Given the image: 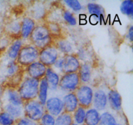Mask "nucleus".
I'll return each instance as SVG.
<instances>
[{
    "label": "nucleus",
    "mask_w": 133,
    "mask_h": 125,
    "mask_svg": "<svg viewBox=\"0 0 133 125\" xmlns=\"http://www.w3.org/2000/svg\"><path fill=\"white\" fill-rule=\"evenodd\" d=\"M36 22L30 16H25L20 22V38L27 39L36 26Z\"/></svg>",
    "instance_id": "11"
},
{
    "label": "nucleus",
    "mask_w": 133,
    "mask_h": 125,
    "mask_svg": "<svg viewBox=\"0 0 133 125\" xmlns=\"http://www.w3.org/2000/svg\"><path fill=\"white\" fill-rule=\"evenodd\" d=\"M65 3L67 5L68 7L72 9L75 12H79L83 9V6L77 0H66L64 1Z\"/></svg>",
    "instance_id": "34"
},
{
    "label": "nucleus",
    "mask_w": 133,
    "mask_h": 125,
    "mask_svg": "<svg viewBox=\"0 0 133 125\" xmlns=\"http://www.w3.org/2000/svg\"><path fill=\"white\" fill-rule=\"evenodd\" d=\"M87 10L92 18H94L95 21L103 20L105 18V10L102 6L95 3H89L87 5Z\"/></svg>",
    "instance_id": "17"
},
{
    "label": "nucleus",
    "mask_w": 133,
    "mask_h": 125,
    "mask_svg": "<svg viewBox=\"0 0 133 125\" xmlns=\"http://www.w3.org/2000/svg\"><path fill=\"white\" fill-rule=\"evenodd\" d=\"M24 117L35 122H39L42 116L45 113L44 105L38 100H30L24 102L23 105Z\"/></svg>",
    "instance_id": "4"
},
{
    "label": "nucleus",
    "mask_w": 133,
    "mask_h": 125,
    "mask_svg": "<svg viewBox=\"0 0 133 125\" xmlns=\"http://www.w3.org/2000/svg\"><path fill=\"white\" fill-rule=\"evenodd\" d=\"M83 125H85V124H83Z\"/></svg>",
    "instance_id": "40"
},
{
    "label": "nucleus",
    "mask_w": 133,
    "mask_h": 125,
    "mask_svg": "<svg viewBox=\"0 0 133 125\" xmlns=\"http://www.w3.org/2000/svg\"><path fill=\"white\" fill-rule=\"evenodd\" d=\"M59 56V52L53 43L40 50L38 61L45 65L47 68L52 67Z\"/></svg>",
    "instance_id": "7"
},
{
    "label": "nucleus",
    "mask_w": 133,
    "mask_h": 125,
    "mask_svg": "<svg viewBox=\"0 0 133 125\" xmlns=\"http://www.w3.org/2000/svg\"><path fill=\"white\" fill-rule=\"evenodd\" d=\"M36 124V122L29 119L27 117H22L16 120L14 125H35Z\"/></svg>",
    "instance_id": "35"
},
{
    "label": "nucleus",
    "mask_w": 133,
    "mask_h": 125,
    "mask_svg": "<svg viewBox=\"0 0 133 125\" xmlns=\"http://www.w3.org/2000/svg\"><path fill=\"white\" fill-rule=\"evenodd\" d=\"M3 109V111L10 115L16 120L22 117V115H23V109L22 106H16V105H14L12 104L7 103L6 104H5Z\"/></svg>",
    "instance_id": "25"
},
{
    "label": "nucleus",
    "mask_w": 133,
    "mask_h": 125,
    "mask_svg": "<svg viewBox=\"0 0 133 125\" xmlns=\"http://www.w3.org/2000/svg\"><path fill=\"white\" fill-rule=\"evenodd\" d=\"M39 83L40 80L29 77L23 79L17 91L23 102L37 98Z\"/></svg>",
    "instance_id": "2"
},
{
    "label": "nucleus",
    "mask_w": 133,
    "mask_h": 125,
    "mask_svg": "<svg viewBox=\"0 0 133 125\" xmlns=\"http://www.w3.org/2000/svg\"><path fill=\"white\" fill-rule=\"evenodd\" d=\"M72 125H77V124H75V123H73Z\"/></svg>",
    "instance_id": "37"
},
{
    "label": "nucleus",
    "mask_w": 133,
    "mask_h": 125,
    "mask_svg": "<svg viewBox=\"0 0 133 125\" xmlns=\"http://www.w3.org/2000/svg\"><path fill=\"white\" fill-rule=\"evenodd\" d=\"M120 10L125 15L132 17L133 15V1L132 0L123 1L121 4Z\"/></svg>",
    "instance_id": "29"
},
{
    "label": "nucleus",
    "mask_w": 133,
    "mask_h": 125,
    "mask_svg": "<svg viewBox=\"0 0 133 125\" xmlns=\"http://www.w3.org/2000/svg\"><path fill=\"white\" fill-rule=\"evenodd\" d=\"M30 44L36 47L39 50L53 44V40L45 23L36 24L30 35Z\"/></svg>",
    "instance_id": "1"
},
{
    "label": "nucleus",
    "mask_w": 133,
    "mask_h": 125,
    "mask_svg": "<svg viewBox=\"0 0 133 125\" xmlns=\"http://www.w3.org/2000/svg\"><path fill=\"white\" fill-rule=\"evenodd\" d=\"M107 95L103 89H97L94 92L92 104L96 110L103 111L107 105Z\"/></svg>",
    "instance_id": "13"
},
{
    "label": "nucleus",
    "mask_w": 133,
    "mask_h": 125,
    "mask_svg": "<svg viewBox=\"0 0 133 125\" xmlns=\"http://www.w3.org/2000/svg\"><path fill=\"white\" fill-rule=\"evenodd\" d=\"M6 35L13 39L20 38V22L12 21L6 26Z\"/></svg>",
    "instance_id": "22"
},
{
    "label": "nucleus",
    "mask_w": 133,
    "mask_h": 125,
    "mask_svg": "<svg viewBox=\"0 0 133 125\" xmlns=\"http://www.w3.org/2000/svg\"><path fill=\"white\" fill-rule=\"evenodd\" d=\"M100 113L94 108H89L86 111L84 123L85 125H98L100 121Z\"/></svg>",
    "instance_id": "21"
},
{
    "label": "nucleus",
    "mask_w": 133,
    "mask_h": 125,
    "mask_svg": "<svg viewBox=\"0 0 133 125\" xmlns=\"http://www.w3.org/2000/svg\"><path fill=\"white\" fill-rule=\"evenodd\" d=\"M98 125H118V122L112 113L106 111L100 115V121Z\"/></svg>",
    "instance_id": "28"
},
{
    "label": "nucleus",
    "mask_w": 133,
    "mask_h": 125,
    "mask_svg": "<svg viewBox=\"0 0 133 125\" xmlns=\"http://www.w3.org/2000/svg\"><path fill=\"white\" fill-rule=\"evenodd\" d=\"M62 58L63 62L61 72L63 73V74L77 72L81 66V63L77 55L74 53L64 55Z\"/></svg>",
    "instance_id": "8"
},
{
    "label": "nucleus",
    "mask_w": 133,
    "mask_h": 125,
    "mask_svg": "<svg viewBox=\"0 0 133 125\" xmlns=\"http://www.w3.org/2000/svg\"><path fill=\"white\" fill-rule=\"evenodd\" d=\"M46 70L47 67L45 65L39 61H36L27 66L25 69V72L29 78L40 80L45 76Z\"/></svg>",
    "instance_id": "10"
},
{
    "label": "nucleus",
    "mask_w": 133,
    "mask_h": 125,
    "mask_svg": "<svg viewBox=\"0 0 133 125\" xmlns=\"http://www.w3.org/2000/svg\"><path fill=\"white\" fill-rule=\"evenodd\" d=\"M40 125H55V117L45 112L38 122Z\"/></svg>",
    "instance_id": "33"
},
{
    "label": "nucleus",
    "mask_w": 133,
    "mask_h": 125,
    "mask_svg": "<svg viewBox=\"0 0 133 125\" xmlns=\"http://www.w3.org/2000/svg\"><path fill=\"white\" fill-rule=\"evenodd\" d=\"M128 38L130 40V42H132V37H133V27L132 26H130L129 29H128Z\"/></svg>",
    "instance_id": "36"
},
{
    "label": "nucleus",
    "mask_w": 133,
    "mask_h": 125,
    "mask_svg": "<svg viewBox=\"0 0 133 125\" xmlns=\"http://www.w3.org/2000/svg\"><path fill=\"white\" fill-rule=\"evenodd\" d=\"M6 100H7L9 104L16 105V106L23 107L24 102L19 96L18 91H17V89L9 87L6 90Z\"/></svg>",
    "instance_id": "19"
},
{
    "label": "nucleus",
    "mask_w": 133,
    "mask_h": 125,
    "mask_svg": "<svg viewBox=\"0 0 133 125\" xmlns=\"http://www.w3.org/2000/svg\"><path fill=\"white\" fill-rule=\"evenodd\" d=\"M38 7L34 6L31 10V18L35 19H41L45 18V9L42 7V5H37Z\"/></svg>",
    "instance_id": "30"
},
{
    "label": "nucleus",
    "mask_w": 133,
    "mask_h": 125,
    "mask_svg": "<svg viewBox=\"0 0 133 125\" xmlns=\"http://www.w3.org/2000/svg\"><path fill=\"white\" fill-rule=\"evenodd\" d=\"M118 125H122V124H118Z\"/></svg>",
    "instance_id": "39"
},
{
    "label": "nucleus",
    "mask_w": 133,
    "mask_h": 125,
    "mask_svg": "<svg viewBox=\"0 0 133 125\" xmlns=\"http://www.w3.org/2000/svg\"><path fill=\"white\" fill-rule=\"evenodd\" d=\"M86 111H87V109L79 105L76 109V110L73 113L72 117L74 123L77 124V125L84 124Z\"/></svg>",
    "instance_id": "26"
},
{
    "label": "nucleus",
    "mask_w": 133,
    "mask_h": 125,
    "mask_svg": "<svg viewBox=\"0 0 133 125\" xmlns=\"http://www.w3.org/2000/svg\"><path fill=\"white\" fill-rule=\"evenodd\" d=\"M23 45V41L21 38L13 39L10 42L7 49V55L11 61H16Z\"/></svg>",
    "instance_id": "18"
},
{
    "label": "nucleus",
    "mask_w": 133,
    "mask_h": 125,
    "mask_svg": "<svg viewBox=\"0 0 133 125\" xmlns=\"http://www.w3.org/2000/svg\"><path fill=\"white\" fill-rule=\"evenodd\" d=\"M81 83L77 72L64 74L60 78L58 87L60 89L68 92H74Z\"/></svg>",
    "instance_id": "5"
},
{
    "label": "nucleus",
    "mask_w": 133,
    "mask_h": 125,
    "mask_svg": "<svg viewBox=\"0 0 133 125\" xmlns=\"http://www.w3.org/2000/svg\"><path fill=\"white\" fill-rule=\"evenodd\" d=\"M39 52L40 50L32 44H23L15 61L21 67L26 68L38 61Z\"/></svg>",
    "instance_id": "3"
},
{
    "label": "nucleus",
    "mask_w": 133,
    "mask_h": 125,
    "mask_svg": "<svg viewBox=\"0 0 133 125\" xmlns=\"http://www.w3.org/2000/svg\"><path fill=\"white\" fill-rule=\"evenodd\" d=\"M81 84H87L91 80L92 74V67L89 63H81L80 68L77 72Z\"/></svg>",
    "instance_id": "15"
},
{
    "label": "nucleus",
    "mask_w": 133,
    "mask_h": 125,
    "mask_svg": "<svg viewBox=\"0 0 133 125\" xmlns=\"http://www.w3.org/2000/svg\"><path fill=\"white\" fill-rule=\"evenodd\" d=\"M107 100L110 108L116 111H119L122 108V98L118 91L111 89L107 95Z\"/></svg>",
    "instance_id": "14"
},
{
    "label": "nucleus",
    "mask_w": 133,
    "mask_h": 125,
    "mask_svg": "<svg viewBox=\"0 0 133 125\" xmlns=\"http://www.w3.org/2000/svg\"><path fill=\"white\" fill-rule=\"evenodd\" d=\"M35 125H40V124H39V123H36Z\"/></svg>",
    "instance_id": "38"
},
{
    "label": "nucleus",
    "mask_w": 133,
    "mask_h": 125,
    "mask_svg": "<svg viewBox=\"0 0 133 125\" xmlns=\"http://www.w3.org/2000/svg\"><path fill=\"white\" fill-rule=\"evenodd\" d=\"M73 123L72 114L63 111L55 118V125H72Z\"/></svg>",
    "instance_id": "27"
},
{
    "label": "nucleus",
    "mask_w": 133,
    "mask_h": 125,
    "mask_svg": "<svg viewBox=\"0 0 133 125\" xmlns=\"http://www.w3.org/2000/svg\"><path fill=\"white\" fill-rule=\"evenodd\" d=\"M79 106L85 109L91 108L93 101L94 91L90 86L87 84H81L75 91Z\"/></svg>",
    "instance_id": "6"
},
{
    "label": "nucleus",
    "mask_w": 133,
    "mask_h": 125,
    "mask_svg": "<svg viewBox=\"0 0 133 125\" xmlns=\"http://www.w3.org/2000/svg\"><path fill=\"white\" fill-rule=\"evenodd\" d=\"M64 111L72 114L79 106L77 98L74 92H68L62 98Z\"/></svg>",
    "instance_id": "12"
},
{
    "label": "nucleus",
    "mask_w": 133,
    "mask_h": 125,
    "mask_svg": "<svg viewBox=\"0 0 133 125\" xmlns=\"http://www.w3.org/2000/svg\"><path fill=\"white\" fill-rule=\"evenodd\" d=\"M48 30L51 34L52 39L53 40H57V39H62V28L61 25L57 22H45Z\"/></svg>",
    "instance_id": "24"
},
{
    "label": "nucleus",
    "mask_w": 133,
    "mask_h": 125,
    "mask_svg": "<svg viewBox=\"0 0 133 125\" xmlns=\"http://www.w3.org/2000/svg\"><path fill=\"white\" fill-rule=\"evenodd\" d=\"M53 43L57 48L58 52H61V53H64V55L70 54L72 51V46H71V43L62 38L55 40V41L53 40Z\"/></svg>",
    "instance_id": "23"
},
{
    "label": "nucleus",
    "mask_w": 133,
    "mask_h": 125,
    "mask_svg": "<svg viewBox=\"0 0 133 125\" xmlns=\"http://www.w3.org/2000/svg\"><path fill=\"white\" fill-rule=\"evenodd\" d=\"M62 18L70 26H74L77 24V19L72 12L68 10H64L62 12Z\"/></svg>",
    "instance_id": "32"
},
{
    "label": "nucleus",
    "mask_w": 133,
    "mask_h": 125,
    "mask_svg": "<svg viewBox=\"0 0 133 125\" xmlns=\"http://www.w3.org/2000/svg\"><path fill=\"white\" fill-rule=\"evenodd\" d=\"M44 78L46 79L49 89L56 90L58 87L60 76L58 73L53 69V67H48Z\"/></svg>",
    "instance_id": "16"
},
{
    "label": "nucleus",
    "mask_w": 133,
    "mask_h": 125,
    "mask_svg": "<svg viewBox=\"0 0 133 125\" xmlns=\"http://www.w3.org/2000/svg\"><path fill=\"white\" fill-rule=\"evenodd\" d=\"M16 119L5 111L0 112V125H14Z\"/></svg>",
    "instance_id": "31"
},
{
    "label": "nucleus",
    "mask_w": 133,
    "mask_h": 125,
    "mask_svg": "<svg viewBox=\"0 0 133 125\" xmlns=\"http://www.w3.org/2000/svg\"><path fill=\"white\" fill-rule=\"evenodd\" d=\"M44 108L46 113H49L54 117H58L61 113L64 111L62 99L56 96L48 98L45 102Z\"/></svg>",
    "instance_id": "9"
},
{
    "label": "nucleus",
    "mask_w": 133,
    "mask_h": 125,
    "mask_svg": "<svg viewBox=\"0 0 133 125\" xmlns=\"http://www.w3.org/2000/svg\"><path fill=\"white\" fill-rule=\"evenodd\" d=\"M49 86L45 78H42L40 80L38 92V100L42 105H45V102L48 100V94Z\"/></svg>",
    "instance_id": "20"
}]
</instances>
